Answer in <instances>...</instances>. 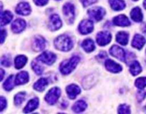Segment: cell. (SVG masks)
<instances>
[{"label":"cell","instance_id":"8992f818","mask_svg":"<svg viewBox=\"0 0 146 114\" xmlns=\"http://www.w3.org/2000/svg\"><path fill=\"white\" fill-rule=\"evenodd\" d=\"M63 12L66 17L67 21L69 23H72L75 17V8L71 3H66L63 7Z\"/></svg>","mask_w":146,"mask_h":114},{"label":"cell","instance_id":"f1b7e54d","mask_svg":"<svg viewBox=\"0 0 146 114\" xmlns=\"http://www.w3.org/2000/svg\"><path fill=\"white\" fill-rule=\"evenodd\" d=\"M13 78H14V76H13L12 75L10 76L6 80L5 82L4 83L3 86H4V89L7 90V91H9L14 88V80H13Z\"/></svg>","mask_w":146,"mask_h":114},{"label":"cell","instance_id":"74e56055","mask_svg":"<svg viewBox=\"0 0 146 114\" xmlns=\"http://www.w3.org/2000/svg\"><path fill=\"white\" fill-rule=\"evenodd\" d=\"M0 103H1V111H2L6 108V106H7V100L4 97L1 96Z\"/></svg>","mask_w":146,"mask_h":114},{"label":"cell","instance_id":"603a6c76","mask_svg":"<svg viewBox=\"0 0 146 114\" xmlns=\"http://www.w3.org/2000/svg\"><path fill=\"white\" fill-rule=\"evenodd\" d=\"M116 41L121 45H126L128 42V34L125 31H120L116 35Z\"/></svg>","mask_w":146,"mask_h":114},{"label":"cell","instance_id":"1f68e13d","mask_svg":"<svg viewBox=\"0 0 146 114\" xmlns=\"http://www.w3.org/2000/svg\"><path fill=\"white\" fill-rule=\"evenodd\" d=\"M31 66H32L33 69H34V71H35V73L37 75H41L42 74L43 71H44V68L39 64H38L36 61H33Z\"/></svg>","mask_w":146,"mask_h":114},{"label":"cell","instance_id":"7bdbcfd3","mask_svg":"<svg viewBox=\"0 0 146 114\" xmlns=\"http://www.w3.org/2000/svg\"><path fill=\"white\" fill-rule=\"evenodd\" d=\"M133 1H138V0H133Z\"/></svg>","mask_w":146,"mask_h":114},{"label":"cell","instance_id":"7a4b0ae2","mask_svg":"<svg viewBox=\"0 0 146 114\" xmlns=\"http://www.w3.org/2000/svg\"><path fill=\"white\" fill-rule=\"evenodd\" d=\"M80 58L78 56H73L69 60L64 61L60 66V71L64 75L69 74L79 62Z\"/></svg>","mask_w":146,"mask_h":114},{"label":"cell","instance_id":"f35d334b","mask_svg":"<svg viewBox=\"0 0 146 114\" xmlns=\"http://www.w3.org/2000/svg\"><path fill=\"white\" fill-rule=\"evenodd\" d=\"M5 36H6V31H4V29H1V44L4 42V39H5Z\"/></svg>","mask_w":146,"mask_h":114},{"label":"cell","instance_id":"4fadbf2b","mask_svg":"<svg viewBox=\"0 0 146 114\" xmlns=\"http://www.w3.org/2000/svg\"><path fill=\"white\" fill-rule=\"evenodd\" d=\"M26 27V22L21 19H17L11 24V29L14 32L19 33L22 31Z\"/></svg>","mask_w":146,"mask_h":114},{"label":"cell","instance_id":"5bb4252c","mask_svg":"<svg viewBox=\"0 0 146 114\" xmlns=\"http://www.w3.org/2000/svg\"><path fill=\"white\" fill-rule=\"evenodd\" d=\"M146 43L145 38L141 34H136L134 36L133 40L132 41V46L134 48H136L138 49H141L143 47Z\"/></svg>","mask_w":146,"mask_h":114},{"label":"cell","instance_id":"9c48e42d","mask_svg":"<svg viewBox=\"0 0 146 114\" xmlns=\"http://www.w3.org/2000/svg\"><path fill=\"white\" fill-rule=\"evenodd\" d=\"M110 53L115 58L122 61H125V52L121 47L117 45H113L110 48Z\"/></svg>","mask_w":146,"mask_h":114},{"label":"cell","instance_id":"60d3db41","mask_svg":"<svg viewBox=\"0 0 146 114\" xmlns=\"http://www.w3.org/2000/svg\"><path fill=\"white\" fill-rule=\"evenodd\" d=\"M1 81H2L3 78H4V71L2 68L1 69Z\"/></svg>","mask_w":146,"mask_h":114},{"label":"cell","instance_id":"7402d4cb","mask_svg":"<svg viewBox=\"0 0 146 114\" xmlns=\"http://www.w3.org/2000/svg\"><path fill=\"white\" fill-rule=\"evenodd\" d=\"M110 5L115 11H120L125 7V3L123 0H110Z\"/></svg>","mask_w":146,"mask_h":114},{"label":"cell","instance_id":"277c9868","mask_svg":"<svg viewBox=\"0 0 146 114\" xmlns=\"http://www.w3.org/2000/svg\"><path fill=\"white\" fill-rule=\"evenodd\" d=\"M56 59V56L54 53L49 52V51H45V52L42 53L36 58L37 61L46 64L48 65H51L52 64H54Z\"/></svg>","mask_w":146,"mask_h":114},{"label":"cell","instance_id":"4316f807","mask_svg":"<svg viewBox=\"0 0 146 114\" xmlns=\"http://www.w3.org/2000/svg\"><path fill=\"white\" fill-rule=\"evenodd\" d=\"M130 71L133 76L138 75L142 71V68L138 61H135L131 64L130 66Z\"/></svg>","mask_w":146,"mask_h":114},{"label":"cell","instance_id":"8fae6325","mask_svg":"<svg viewBox=\"0 0 146 114\" xmlns=\"http://www.w3.org/2000/svg\"><path fill=\"white\" fill-rule=\"evenodd\" d=\"M61 26H62V23H61L60 17L57 14H53L50 17L49 28L53 31H55L61 28Z\"/></svg>","mask_w":146,"mask_h":114},{"label":"cell","instance_id":"3957f363","mask_svg":"<svg viewBox=\"0 0 146 114\" xmlns=\"http://www.w3.org/2000/svg\"><path fill=\"white\" fill-rule=\"evenodd\" d=\"M60 95H61V90L58 87H54L47 93L45 97V100L48 104L54 105L58 101Z\"/></svg>","mask_w":146,"mask_h":114},{"label":"cell","instance_id":"52a82bcc","mask_svg":"<svg viewBox=\"0 0 146 114\" xmlns=\"http://www.w3.org/2000/svg\"><path fill=\"white\" fill-rule=\"evenodd\" d=\"M111 40V34L108 31H101L96 36V41L98 45L106 46L109 44Z\"/></svg>","mask_w":146,"mask_h":114},{"label":"cell","instance_id":"9a60e30c","mask_svg":"<svg viewBox=\"0 0 146 114\" xmlns=\"http://www.w3.org/2000/svg\"><path fill=\"white\" fill-rule=\"evenodd\" d=\"M46 46V41L41 36H36L34 38V49L36 51H39L44 49Z\"/></svg>","mask_w":146,"mask_h":114},{"label":"cell","instance_id":"4dcf8cb0","mask_svg":"<svg viewBox=\"0 0 146 114\" xmlns=\"http://www.w3.org/2000/svg\"><path fill=\"white\" fill-rule=\"evenodd\" d=\"M135 86L140 89H143L146 87V77H141L136 79L135 82Z\"/></svg>","mask_w":146,"mask_h":114},{"label":"cell","instance_id":"ee69618b","mask_svg":"<svg viewBox=\"0 0 146 114\" xmlns=\"http://www.w3.org/2000/svg\"><path fill=\"white\" fill-rule=\"evenodd\" d=\"M145 108H146V107H145Z\"/></svg>","mask_w":146,"mask_h":114},{"label":"cell","instance_id":"e575fe53","mask_svg":"<svg viewBox=\"0 0 146 114\" xmlns=\"http://www.w3.org/2000/svg\"><path fill=\"white\" fill-rule=\"evenodd\" d=\"M146 96V92L144 91H139L137 93V98H138V101H142Z\"/></svg>","mask_w":146,"mask_h":114},{"label":"cell","instance_id":"ac0fdd59","mask_svg":"<svg viewBox=\"0 0 146 114\" xmlns=\"http://www.w3.org/2000/svg\"><path fill=\"white\" fill-rule=\"evenodd\" d=\"M29 81V74L26 71H21L16 76L15 84L16 85H21L24 84Z\"/></svg>","mask_w":146,"mask_h":114},{"label":"cell","instance_id":"7c38bea8","mask_svg":"<svg viewBox=\"0 0 146 114\" xmlns=\"http://www.w3.org/2000/svg\"><path fill=\"white\" fill-rule=\"evenodd\" d=\"M105 66L108 71L113 73H118L122 70V67L121 65L111 59L106 60L105 62Z\"/></svg>","mask_w":146,"mask_h":114},{"label":"cell","instance_id":"d6a6232c","mask_svg":"<svg viewBox=\"0 0 146 114\" xmlns=\"http://www.w3.org/2000/svg\"><path fill=\"white\" fill-rule=\"evenodd\" d=\"M118 113H131V110L128 105H125V104H123L121 105L118 108Z\"/></svg>","mask_w":146,"mask_h":114},{"label":"cell","instance_id":"8d00e7d4","mask_svg":"<svg viewBox=\"0 0 146 114\" xmlns=\"http://www.w3.org/2000/svg\"><path fill=\"white\" fill-rule=\"evenodd\" d=\"M48 0H34V3L37 6H44L46 4H47Z\"/></svg>","mask_w":146,"mask_h":114},{"label":"cell","instance_id":"ab89813d","mask_svg":"<svg viewBox=\"0 0 146 114\" xmlns=\"http://www.w3.org/2000/svg\"><path fill=\"white\" fill-rule=\"evenodd\" d=\"M98 57H100L101 58H104L106 57V52H104V51H103V52L100 53V54L98 55Z\"/></svg>","mask_w":146,"mask_h":114},{"label":"cell","instance_id":"d4e9b609","mask_svg":"<svg viewBox=\"0 0 146 114\" xmlns=\"http://www.w3.org/2000/svg\"><path fill=\"white\" fill-rule=\"evenodd\" d=\"M81 46H82L84 51H86V52H91V51H93L95 49L94 42L93 41L92 39H90V38L86 39L85 41H83Z\"/></svg>","mask_w":146,"mask_h":114},{"label":"cell","instance_id":"d590c367","mask_svg":"<svg viewBox=\"0 0 146 114\" xmlns=\"http://www.w3.org/2000/svg\"><path fill=\"white\" fill-rule=\"evenodd\" d=\"M81 1L84 7H88L96 2L97 0H81Z\"/></svg>","mask_w":146,"mask_h":114},{"label":"cell","instance_id":"6da1fadb","mask_svg":"<svg viewBox=\"0 0 146 114\" xmlns=\"http://www.w3.org/2000/svg\"><path fill=\"white\" fill-rule=\"evenodd\" d=\"M54 44L57 49L62 51H68L72 48L73 41L68 36H59L54 41Z\"/></svg>","mask_w":146,"mask_h":114},{"label":"cell","instance_id":"836d02e7","mask_svg":"<svg viewBox=\"0 0 146 114\" xmlns=\"http://www.w3.org/2000/svg\"><path fill=\"white\" fill-rule=\"evenodd\" d=\"M1 64L4 66H11V59L9 58V57H7V56H3L1 58Z\"/></svg>","mask_w":146,"mask_h":114},{"label":"cell","instance_id":"b9f144b4","mask_svg":"<svg viewBox=\"0 0 146 114\" xmlns=\"http://www.w3.org/2000/svg\"><path fill=\"white\" fill-rule=\"evenodd\" d=\"M143 6H144V7H145V9H146V0H145V1H144V2H143Z\"/></svg>","mask_w":146,"mask_h":114},{"label":"cell","instance_id":"d6986e66","mask_svg":"<svg viewBox=\"0 0 146 114\" xmlns=\"http://www.w3.org/2000/svg\"><path fill=\"white\" fill-rule=\"evenodd\" d=\"M131 17L133 21H136V22H140L143 20V15L142 11L139 7H135L133 9L132 11L131 12Z\"/></svg>","mask_w":146,"mask_h":114},{"label":"cell","instance_id":"ba28073f","mask_svg":"<svg viewBox=\"0 0 146 114\" xmlns=\"http://www.w3.org/2000/svg\"><path fill=\"white\" fill-rule=\"evenodd\" d=\"M79 31L81 34H90L94 29V24L93 22L90 20H84L80 23L78 26Z\"/></svg>","mask_w":146,"mask_h":114},{"label":"cell","instance_id":"ffe728a7","mask_svg":"<svg viewBox=\"0 0 146 114\" xmlns=\"http://www.w3.org/2000/svg\"><path fill=\"white\" fill-rule=\"evenodd\" d=\"M38 105V98H34L30 100L27 104L24 109V113H30L33 111L34 110L36 109V108Z\"/></svg>","mask_w":146,"mask_h":114},{"label":"cell","instance_id":"44dd1931","mask_svg":"<svg viewBox=\"0 0 146 114\" xmlns=\"http://www.w3.org/2000/svg\"><path fill=\"white\" fill-rule=\"evenodd\" d=\"M48 80L46 78H40L38 79L36 82L34 84V88L37 91H39V92H42L44 91V89L46 88V85H48Z\"/></svg>","mask_w":146,"mask_h":114},{"label":"cell","instance_id":"cb8c5ba5","mask_svg":"<svg viewBox=\"0 0 146 114\" xmlns=\"http://www.w3.org/2000/svg\"><path fill=\"white\" fill-rule=\"evenodd\" d=\"M13 18V14L9 11H5L4 12L1 11V25L4 26L9 24Z\"/></svg>","mask_w":146,"mask_h":114},{"label":"cell","instance_id":"83f0119b","mask_svg":"<svg viewBox=\"0 0 146 114\" xmlns=\"http://www.w3.org/2000/svg\"><path fill=\"white\" fill-rule=\"evenodd\" d=\"M87 104L84 101H78L73 105V110L76 113H80L84 111L86 108Z\"/></svg>","mask_w":146,"mask_h":114},{"label":"cell","instance_id":"484cf974","mask_svg":"<svg viewBox=\"0 0 146 114\" xmlns=\"http://www.w3.org/2000/svg\"><path fill=\"white\" fill-rule=\"evenodd\" d=\"M27 61V58L25 56H18L16 57L15 60H14V64H15V67L17 69H20L24 66Z\"/></svg>","mask_w":146,"mask_h":114},{"label":"cell","instance_id":"f546056e","mask_svg":"<svg viewBox=\"0 0 146 114\" xmlns=\"http://www.w3.org/2000/svg\"><path fill=\"white\" fill-rule=\"evenodd\" d=\"M25 95L26 93L24 92H20L19 93H17L15 95V97H14V103H15V105H21V103L25 99Z\"/></svg>","mask_w":146,"mask_h":114},{"label":"cell","instance_id":"5b68a950","mask_svg":"<svg viewBox=\"0 0 146 114\" xmlns=\"http://www.w3.org/2000/svg\"><path fill=\"white\" fill-rule=\"evenodd\" d=\"M88 14L92 19L95 21H100L104 18L106 11L102 7H94L88 10Z\"/></svg>","mask_w":146,"mask_h":114},{"label":"cell","instance_id":"e0dca14e","mask_svg":"<svg viewBox=\"0 0 146 114\" xmlns=\"http://www.w3.org/2000/svg\"><path fill=\"white\" fill-rule=\"evenodd\" d=\"M113 23L115 25L120 26V27H127V26L131 25V22L128 17L123 14L115 17L113 19Z\"/></svg>","mask_w":146,"mask_h":114},{"label":"cell","instance_id":"2e32d148","mask_svg":"<svg viewBox=\"0 0 146 114\" xmlns=\"http://www.w3.org/2000/svg\"><path fill=\"white\" fill-rule=\"evenodd\" d=\"M66 92L68 97L71 99H74L76 98V95L81 93V89L78 85H75V84H71V85L67 86Z\"/></svg>","mask_w":146,"mask_h":114},{"label":"cell","instance_id":"30bf717a","mask_svg":"<svg viewBox=\"0 0 146 114\" xmlns=\"http://www.w3.org/2000/svg\"><path fill=\"white\" fill-rule=\"evenodd\" d=\"M16 12L20 15H29L31 12V7L27 2H21L16 8Z\"/></svg>","mask_w":146,"mask_h":114}]
</instances>
